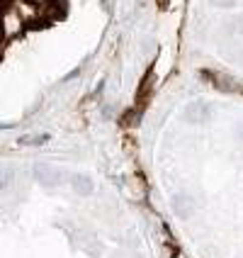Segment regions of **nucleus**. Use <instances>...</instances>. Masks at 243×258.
<instances>
[{
	"label": "nucleus",
	"mask_w": 243,
	"mask_h": 258,
	"mask_svg": "<svg viewBox=\"0 0 243 258\" xmlns=\"http://www.w3.org/2000/svg\"><path fill=\"white\" fill-rule=\"evenodd\" d=\"M236 139H238V144H243V124L236 127Z\"/></svg>",
	"instance_id": "9b49d317"
},
{
	"label": "nucleus",
	"mask_w": 243,
	"mask_h": 258,
	"mask_svg": "<svg viewBox=\"0 0 243 258\" xmlns=\"http://www.w3.org/2000/svg\"><path fill=\"white\" fill-rule=\"evenodd\" d=\"M49 142V134H37V137H20V146H42V144Z\"/></svg>",
	"instance_id": "0eeeda50"
},
{
	"label": "nucleus",
	"mask_w": 243,
	"mask_h": 258,
	"mask_svg": "<svg viewBox=\"0 0 243 258\" xmlns=\"http://www.w3.org/2000/svg\"><path fill=\"white\" fill-rule=\"evenodd\" d=\"M202 78H207L209 83L224 93H243V86L236 83L231 76H221V73H209V71H202Z\"/></svg>",
	"instance_id": "20e7f679"
},
{
	"label": "nucleus",
	"mask_w": 243,
	"mask_h": 258,
	"mask_svg": "<svg viewBox=\"0 0 243 258\" xmlns=\"http://www.w3.org/2000/svg\"><path fill=\"white\" fill-rule=\"evenodd\" d=\"M214 5H219V8H233L238 0H212Z\"/></svg>",
	"instance_id": "9d476101"
},
{
	"label": "nucleus",
	"mask_w": 243,
	"mask_h": 258,
	"mask_svg": "<svg viewBox=\"0 0 243 258\" xmlns=\"http://www.w3.org/2000/svg\"><path fill=\"white\" fill-rule=\"evenodd\" d=\"M66 180L71 183V187L78 195H90L93 192V178L86 175V173H71V175H66Z\"/></svg>",
	"instance_id": "423d86ee"
},
{
	"label": "nucleus",
	"mask_w": 243,
	"mask_h": 258,
	"mask_svg": "<svg viewBox=\"0 0 243 258\" xmlns=\"http://www.w3.org/2000/svg\"><path fill=\"white\" fill-rule=\"evenodd\" d=\"M15 180V171L8 166H0V190H8Z\"/></svg>",
	"instance_id": "6e6552de"
},
{
	"label": "nucleus",
	"mask_w": 243,
	"mask_h": 258,
	"mask_svg": "<svg viewBox=\"0 0 243 258\" xmlns=\"http://www.w3.org/2000/svg\"><path fill=\"white\" fill-rule=\"evenodd\" d=\"M25 20H22V15L17 13L15 8H8V10H0V32L5 34V37H13V34H20L22 29H25Z\"/></svg>",
	"instance_id": "f03ea898"
},
{
	"label": "nucleus",
	"mask_w": 243,
	"mask_h": 258,
	"mask_svg": "<svg viewBox=\"0 0 243 258\" xmlns=\"http://www.w3.org/2000/svg\"><path fill=\"white\" fill-rule=\"evenodd\" d=\"M183 117H185V122H190V124H204V122H209L212 112H209V105H207V102L195 100L185 107Z\"/></svg>",
	"instance_id": "7ed1b4c3"
},
{
	"label": "nucleus",
	"mask_w": 243,
	"mask_h": 258,
	"mask_svg": "<svg viewBox=\"0 0 243 258\" xmlns=\"http://www.w3.org/2000/svg\"><path fill=\"white\" fill-rule=\"evenodd\" d=\"M34 178L37 183L44 187H56L66 180V173L56 168V166H46V163H37L34 166Z\"/></svg>",
	"instance_id": "f257e3e1"
},
{
	"label": "nucleus",
	"mask_w": 243,
	"mask_h": 258,
	"mask_svg": "<svg viewBox=\"0 0 243 258\" xmlns=\"http://www.w3.org/2000/svg\"><path fill=\"white\" fill-rule=\"evenodd\" d=\"M226 29H231V34H243V15L231 17L229 22H226Z\"/></svg>",
	"instance_id": "1a4fd4ad"
},
{
	"label": "nucleus",
	"mask_w": 243,
	"mask_h": 258,
	"mask_svg": "<svg viewBox=\"0 0 243 258\" xmlns=\"http://www.w3.org/2000/svg\"><path fill=\"white\" fill-rule=\"evenodd\" d=\"M10 127H15V122H10V124H0V129H10Z\"/></svg>",
	"instance_id": "f8f14e48"
},
{
	"label": "nucleus",
	"mask_w": 243,
	"mask_h": 258,
	"mask_svg": "<svg viewBox=\"0 0 243 258\" xmlns=\"http://www.w3.org/2000/svg\"><path fill=\"white\" fill-rule=\"evenodd\" d=\"M171 207H173V212H175V217L190 219L192 212H195V200H192V195H187V192H178L171 200Z\"/></svg>",
	"instance_id": "39448f33"
}]
</instances>
